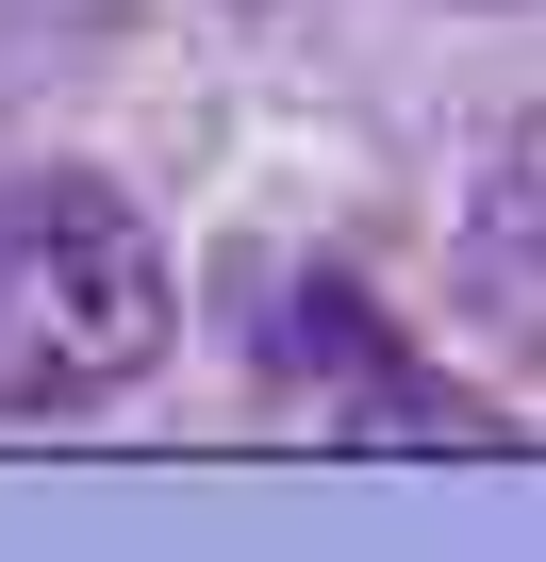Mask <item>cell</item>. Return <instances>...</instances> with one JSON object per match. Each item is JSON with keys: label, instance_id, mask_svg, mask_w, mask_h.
I'll use <instances>...</instances> for the list:
<instances>
[{"label": "cell", "instance_id": "obj_1", "mask_svg": "<svg viewBox=\"0 0 546 562\" xmlns=\"http://www.w3.org/2000/svg\"><path fill=\"white\" fill-rule=\"evenodd\" d=\"M182 348V265L149 199L100 166H18L0 182V430H83L149 397Z\"/></svg>", "mask_w": 546, "mask_h": 562}, {"label": "cell", "instance_id": "obj_2", "mask_svg": "<svg viewBox=\"0 0 546 562\" xmlns=\"http://www.w3.org/2000/svg\"><path fill=\"white\" fill-rule=\"evenodd\" d=\"M265 414L348 447V463H497L513 414L480 381H447L348 265H282L265 281Z\"/></svg>", "mask_w": 546, "mask_h": 562}, {"label": "cell", "instance_id": "obj_3", "mask_svg": "<svg viewBox=\"0 0 546 562\" xmlns=\"http://www.w3.org/2000/svg\"><path fill=\"white\" fill-rule=\"evenodd\" d=\"M447 215H464L480 299L546 315V100H513V116H480V133H464V182H447Z\"/></svg>", "mask_w": 546, "mask_h": 562}]
</instances>
